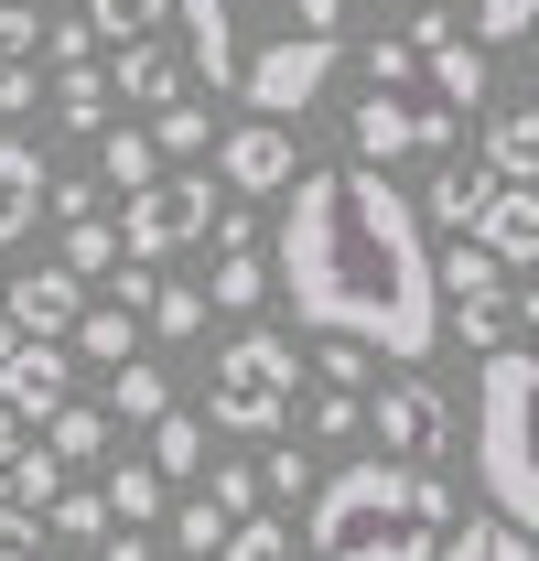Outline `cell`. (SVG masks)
Instances as JSON below:
<instances>
[{"label": "cell", "mask_w": 539, "mask_h": 561, "mask_svg": "<svg viewBox=\"0 0 539 561\" xmlns=\"http://www.w3.org/2000/svg\"><path fill=\"white\" fill-rule=\"evenodd\" d=\"M443 324H454L474 356H485V346H507V302H443Z\"/></svg>", "instance_id": "38"}, {"label": "cell", "mask_w": 539, "mask_h": 561, "mask_svg": "<svg viewBox=\"0 0 539 561\" xmlns=\"http://www.w3.org/2000/svg\"><path fill=\"white\" fill-rule=\"evenodd\" d=\"M11 432H22V421H11V400H0V443H11Z\"/></svg>", "instance_id": "49"}, {"label": "cell", "mask_w": 539, "mask_h": 561, "mask_svg": "<svg viewBox=\"0 0 539 561\" xmlns=\"http://www.w3.org/2000/svg\"><path fill=\"white\" fill-rule=\"evenodd\" d=\"M260 11H280V33H335L345 0H260Z\"/></svg>", "instance_id": "44"}, {"label": "cell", "mask_w": 539, "mask_h": 561, "mask_svg": "<svg viewBox=\"0 0 539 561\" xmlns=\"http://www.w3.org/2000/svg\"><path fill=\"white\" fill-rule=\"evenodd\" d=\"M33 108V66H0V119H22Z\"/></svg>", "instance_id": "47"}, {"label": "cell", "mask_w": 539, "mask_h": 561, "mask_svg": "<svg viewBox=\"0 0 539 561\" xmlns=\"http://www.w3.org/2000/svg\"><path fill=\"white\" fill-rule=\"evenodd\" d=\"M270 291L291 324L356 335L389 367H421L443 346V291H432V238L421 206L378 162H313L280 184V238H270Z\"/></svg>", "instance_id": "1"}, {"label": "cell", "mask_w": 539, "mask_h": 561, "mask_svg": "<svg viewBox=\"0 0 539 561\" xmlns=\"http://www.w3.org/2000/svg\"><path fill=\"white\" fill-rule=\"evenodd\" d=\"M485 195H496V173H485L474 151H443V173H432V195H421V227H454V238H465L474 216H485Z\"/></svg>", "instance_id": "14"}, {"label": "cell", "mask_w": 539, "mask_h": 561, "mask_svg": "<svg viewBox=\"0 0 539 561\" xmlns=\"http://www.w3.org/2000/svg\"><path fill=\"white\" fill-rule=\"evenodd\" d=\"M313 443H356V432H367V400H356V389H313Z\"/></svg>", "instance_id": "35"}, {"label": "cell", "mask_w": 539, "mask_h": 561, "mask_svg": "<svg viewBox=\"0 0 539 561\" xmlns=\"http://www.w3.org/2000/svg\"><path fill=\"white\" fill-rule=\"evenodd\" d=\"M66 346L87 356V367H119V356H140V313H130V302H87Z\"/></svg>", "instance_id": "20"}, {"label": "cell", "mask_w": 539, "mask_h": 561, "mask_svg": "<svg viewBox=\"0 0 539 561\" xmlns=\"http://www.w3.org/2000/svg\"><path fill=\"white\" fill-rule=\"evenodd\" d=\"M474 162H485L496 184H539V108H507V119H485Z\"/></svg>", "instance_id": "17"}, {"label": "cell", "mask_w": 539, "mask_h": 561, "mask_svg": "<svg viewBox=\"0 0 539 561\" xmlns=\"http://www.w3.org/2000/svg\"><path fill=\"white\" fill-rule=\"evenodd\" d=\"M465 238H474V249H496L507 271H529V260H539V184H496Z\"/></svg>", "instance_id": "13"}, {"label": "cell", "mask_w": 539, "mask_h": 561, "mask_svg": "<svg viewBox=\"0 0 539 561\" xmlns=\"http://www.w3.org/2000/svg\"><path fill=\"white\" fill-rule=\"evenodd\" d=\"M151 476H162V486L205 476V421L195 411H162V421H151Z\"/></svg>", "instance_id": "25"}, {"label": "cell", "mask_w": 539, "mask_h": 561, "mask_svg": "<svg viewBox=\"0 0 539 561\" xmlns=\"http://www.w3.org/2000/svg\"><path fill=\"white\" fill-rule=\"evenodd\" d=\"M108 98H119V108H140V119H151V108H173V98H184V44H173V33L119 44V55H108Z\"/></svg>", "instance_id": "12"}, {"label": "cell", "mask_w": 539, "mask_h": 561, "mask_svg": "<svg viewBox=\"0 0 539 561\" xmlns=\"http://www.w3.org/2000/svg\"><path fill=\"white\" fill-rule=\"evenodd\" d=\"M507 313L529 324V346H485L474 367V486L507 529L539 540V280Z\"/></svg>", "instance_id": "3"}, {"label": "cell", "mask_w": 539, "mask_h": 561, "mask_svg": "<svg viewBox=\"0 0 539 561\" xmlns=\"http://www.w3.org/2000/svg\"><path fill=\"white\" fill-rule=\"evenodd\" d=\"M302 173V151H291V119H238V130H216V184L238 195V206H260Z\"/></svg>", "instance_id": "8"}, {"label": "cell", "mask_w": 539, "mask_h": 561, "mask_svg": "<svg viewBox=\"0 0 539 561\" xmlns=\"http://www.w3.org/2000/svg\"><path fill=\"white\" fill-rule=\"evenodd\" d=\"M98 173H108L119 195H130V184H151V173H162V151H151V130H119V119H108V130H98Z\"/></svg>", "instance_id": "28"}, {"label": "cell", "mask_w": 539, "mask_h": 561, "mask_svg": "<svg viewBox=\"0 0 539 561\" xmlns=\"http://www.w3.org/2000/svg\"><path fill=\"white\" fill-rule=\"evenodd\" d=\"M227 529H238V518H227V507H216V496H195V507H173V551H216V540H227Z\"/></svg>", "instance_id": "37"}, {"label": "cell", "mask_w": 539, "mask_h": 561, "mask_svg": "<svg viewBox=\"0 0 539 561\" xmlns=\"http://www.w3.org/2000/svg\"><path fill=\"white\" fill-rule=\"evenodd\" d=\"M55 486H66V465H55L44 443H22V432H11V443H0V496H11V507H44Z\"/></svg>", "instance_id": "24"}, {"label": "cell", "mask_w": 539, "mask_h": 561, "mask_svg": "<svg viewBox=\"0 0 539 561\" xmlns=\"http://www.w3.org/2000/svg\"><path fill=\"white\" fill-rule=\"evenodd\" d=\"M140 324H151V335H205V291H184V280H151Z\"/></svg>", "instance_id": "34"}, {"label": "cell", "mask_w": 539, "mask_h": 561, "mask_svg": "<svg viewBox=\"0 0 539 561\" xmlns=\"http://www.w3.org/2000/svg\"><path fill=\"white\" fill-rule=\"evenodd\" d=\"M0 561H44V551H0Z\"/></svg>", "instance_id": "52"}, {"label": "cell", "mask_w": 539, "mask_h": 561, "mask_svg": "<svg viewBox=\"0 0 539 561\" xmlns=\"http://www.w3.org/2000/svg\"><path fill=\"white\" fill-rule=\"evenodd\" d=\"M410 76H421V55H410V44H389V33H378V44H367V87H400V98H410Z\"/></svg>", "instance_id": "42"}, {"label": "cell", "mask_w": 539, "mask_h": 561, "mask_svg": "<svg viewBox=\"0 0 539 561\" xmlns=\"http://www.w3.org/2000/svg\"><path fill=\"white\" fill-rule=\"evenodd\" d=\"M151 151H162V162H205V151H216V130H205V108H195V98L151 108Z\"/></svg>", "instance_id": "29"}, {"label": "cell", "mask_w": 539, "mask_h": 561, "mask_svg": "<svg viewBox=\"0 0 539 561\" xmlns=\"http://www.w3.org/2000/svg\"><path fill=\"white\" fill-rule=\"evenodd\" d=\"M302 486H313V465H302V443H280L260 465V496H302Z\"/></svg>", "instance_id": "43"}, {"label": "cell", "mask_w": 539, "mask_h": 561, "mask_svg": "<svg viewBox=\"0 0 539 561\" xmlns=\"http://www.w3.org/2000/svg\"><path fill=\"white\" fill-rule=\"evenodd\" d=\"M55 260H66L76 280H108L119 271V227H108V216H66V249H55Z\"/></svg>", "instance_id": "27"}, {"label": "cell", "mask_w": 539, "mask_h": 561, "mask_svg": "<svg viewBox=\"0 0 539 561\" xmlns=\"http://www.w3.org/2000/svg\"><path fill=\"white\" fill-rule=\"evenodd\" d=\"M421 76H432V98L465 119V108H485V55H474L465 33H443V44H421Z\"/></svg>", "instance_id": "16"}, {"label": "cell", "mask_w": 539, "mask_h": 561, "mask_svg": "<svg viewBox=\"0 0 539 561\" xmlns=\"http://www.w3.org/2000/svg\"><path fill=\"white\" fill-rule=\"evenodd\" d=\"M238 11H249V0H173V22H184V76H205L216 98L238 87V55H249V44H238Z\"/></svg>", "instance_id": "11"}, {"label": "cell", "mask_w": 539, "mask_h": 561, "mask_svg": "<svg viewBox=\"0 0 539 561\" xmlns=\"http://www.w3.org/2000/svg\"><path fill=\"white\" fill-rule=\"evenodd\" d=\"M529 108H539V98H529Z\"/></svg>", "instance_id": "53"}, {"label": "cell", "mask_w": 539, "mask_h": 561, "mask_svg": "<svg viewBox=\"0 0 539 561\" xmlns=\"http://www.w3.org/2000/svg\"><path fill=\"white\" fill-rule=\"evenodd\" d=\"M378 11H410V0H378ZM443 11H465V0H443Z\"/></svg>", "instance_id": "50"}, {"label": "cell", "mask_w": 539, "mask_h": 561, "mask_svg": "<svg viewBox=\"0 0 539 561\" xmlns=\"http://www.w3.org/2000/svg\"><path fill=\"white\" fill-rule=\"evenodd\" d=\"M44 529H55V540H108V496L98 486H55L44 496Z\"/></svg>", "instance_id": "33"}, {"label": "cell", "mask_w": 539, "mask_h": 561, "mask_svg": "<svg viewBox=\"0 0 539 561\" xmlns=\"http://www.w3.org/2000/svg\"><path fill=\"white\" fill-rule=\"evenodd\" d=\"M0 313H11V335H55V346H66L76 313H87V280H76L66 260H33L22 280H0Z\"/></svg>", "instance_id": "10"}, {"label": "cell", "mask_w": 539, "mask_h": 561, "mask_svg": "<svg viewBox=\"0 0 539 561\" xmlns=\"http://www.w3.org/2000/svg\"><path fill=\"white\" fill-rule=\"evenodd\" d=\"M313 367H324V389H367V367H378V356L356 346V335H324V356H313Z\"/></svg>", "instance_id": "40"}, {"label": "cell", "mask_w": 539, "mask_h": 561, "mask_svg": "<svg viewBox=\"0 0 539 561\" xmlns=\"http://www.w3.org/2000/svg\"><path fill=\"white\" fill-rule=\"evenodd\" d=\"M216 206H227V184H205V162H173V173H151L119 195V260H173V249H195L216 238Z\"/></svg>", "instance_id": "5"}, {"label": "cell", "mask_w": 539, "mask_h": 561, "mask_svg": "<svg viewBox=\"0 0 539 561\" xmlns=\"http://www.w3.org/2000/svg\"><path fill=\"white\" fill-rule=\"evenodd\" d=\"M432 561H539V540H529V529H507V518L485 507V518H454Z\"/></svg>", "instance_id": "19"}, {"label": "cell", "mask_w": 539, "mask_h": 561, "mask_svg": "<svg viewBox=\"0 0 539 561\" xmlns=\"http://www.w3.org/2000/svg\"><path fill=\"white\" fill-rule=\"evenodd\" d=\"M0 551H44V507H11L0 496Z\"/></svg>", "instance_id": "45"}, {"label": "cell", "mask_w": 539, "mask_h": 561, "mask_svg": "<svg viewBox=\"0 0 539 561\" xmlns=\"http://www.w3.org/2000/svg\"><path fill=\"white\" fill-rule=\"evenodd\" d=\"M0 356H11V313H0Z\"/></svg>", "instance_id": "51"}, {"label": "cell", "mask_w": 539, "mask_h": 561, "mask_svg": "<svg viewBox=\"0 0 539 561\" xmlns=\"http://www.w3.org/2000/svg\"><path fill=\"white\" fill-rule=\"evenodd\" d=\"M98 561H151V529H108V551Z\"/></svg>", "instance_id": "48"}, {"label": "cell", "mask_w": 539, "mask_h": 561, "mask_svg": "<svg viewBox=\"0 0 539 561\" xmlns=\"http://www.w3.org/2000/svg\"><path fill=\"white\" fill-rule=\"evenodd\" d=\"M44 454H55V465H98V454H108V411H98V400H66V411L44 421Z\"/></svg>", "instance_id": "26"}, {"label": "cell", "mask_w": 539, "mask_h": 561, "mask_svg": "<svg viewBox=\"0 0 539 561\" xmlns=\"http://www.w3.org/2000/svg\"><path fill=\"white\" fill-rule=\"evenodd\" d=\"M260 302H270V260H260V249H216L205 313H260Z\"/></svg>", "instance_id": "21"}, {"label": "cell", "mask_w": 539, "mask_h": 561, "mask_svg": "<svg viewBox=\"0 0 539 561\" xmlns=\"http://www.w3.org/2000/svg\"><path fill=\"white\" fill-rule=\"evenodd\" d=\"M335 66H345L335 33H270V44L238 55V87H227V98H238L249 119H302V108L335 87Z\"/></svg>", "instance_id": "6"}, {"label": "cell", "mask_w": 539, "mask_h": 561, "mask_svg": "<svg viewBox=\"0 0 539 561\" xmlns=\"http://www.w3.org/2000/svg\"><path fill=\"white\" fill-rule=\"evenodd\" d=\"M0 400H11V421H55L76 400V346H55V335H11V356H0Z\"/></svg>", "instance_id": "9"}, {"label": "cell", "mask_w": 539, "mask_h": 561, "mask_svg": "<svg viewBox=\"0 0 539 561\" xmlns=\"http://www.w3.org/2000/svg\"><path fill=\"white\" fill-rule=\"evenodd\" d=\"M33 44H44L55 66H98V33H87V11H66V22H44Z\"/></svg>", "instance_id": "39"}, {"label": "cell", "mask_w": 539, "mask_h": 561, "mask_svg": "<svg viewBox=\"0 0 539 561\" xmlns=\"http://www.w3.org/2000/svg\"><path fill=\"white\" fill-rule=\"evenodd\" d=\"M98 496H108V529H151V518H162V476H151V465H119Z\"/></svg>", "instance_id": "30"}, {"label": "cell", "mask_w": 539, "mask_h": 561, "mask_svg": "<svg viewBox=\"0 0 539 561\" xmlns=\"http://www.w3.org/2000/svg\"><path fill=\"white\" fill-rule=\"evenodd\" d=\"M291 400H302V346L270 335V324H249L205 378V421L216 432H291Z\"/></svg>", "instance_id": "4"}, {"label": "cell", "mask_w": 539, "mask_h": 561, "mask_svg": "<svg viewBox=\"0 0 539 561\" xmlns=\"http://www.w3.org/2000/svg\"><path fill=\"white\" fill-rule=\"evenodd\" d=\"M454 529V486L400 454H356L313 476V561H432Z\"/></svg>", "instance_id": "2"}, {"label": "cell", "mask_w": 539, "mask_h": 561, "mask_svg": "<svg viewBox=\"0 0 539 561\" xmlns=\"http://www.w3.org/2000/svg\"><path fill=\"white\" fill-rule=\"evenodd\" d=\"M44 184H55V173H44V140L0 130V249H11V238L33 227V206H44Z\"/></svg>", "instance_id": "15"}, {"label": "cell", "mask_w": 539, "mask_h": 561, "mask_svg": "<svg viewBox=\"0 0 539 561\" xmlns=\"http://www.w3.org/2000/svg\"><path fill=\"white\" fill-rule=\"evenodd\" d=\"M173 22V0H87V33L98 44H140V33H162Z\"/></svg>", "instance_id": "32"}, {"label": "cell", "mask_w": 539, "mask_h": 561, "mask_svg": "<svg viewBox=\"0 0 539 561\" xmlns=\"http://www.w3.org/2000/svg\"><path fill=\"white\" fill-rule=\"evenodd\" d=\"M539 0H474V44H529Z\"/></svg>", "instance_id": "36"}, {"label": "cell", "mask_w": 539, "mask_h": 561, "mask_svg": "<svg viewBox=\"0 0 539 561\" xmlns=\"http://www.w3.org/2000/svg\"><path fill=\"white\" fill-rule=\"evenodd\" d=\"M205 496H216L227 518H249V507H260V465H216V476H205Z\"/></svg>", "instance_id": "41"}, {"label": "cell", "mask_w": 539, "mask_h": 561, "mask_svg": "<svg viewBox=\"0 0 539 561\" xmlns=\"http://www.w3.org/2000/svg\"><path fill=\"white\" fill-rule=\"evenodd\" d=\"M33 55V0H0V66Z\"/></svg>", "instance_id": "46"}, {"label": "cell", "mask_w": 539, "mask_h": 561, "mask_svg": "<svg viewBox=\"0 0 539 561\" xmlns=\"http://www.w3.org/2000/svg\"><path fill=\"white\" fill-rule=\"evenodd\" d=\"M55 119H66V130H108V119H119L108 66H55Z\"/></svg>", "instance_id": "22"}, {"label": "cell", "mask_w": 539, "mask_h": 561, "mask_svg": "<svg viewBox=\"0 0 539 561\" xmlns=\"http://www.w3.org/2000/svg\"><path fill=\"white\" fill-rule=\"evenodd\" d=\"M432 291H443V302H507V260L474 249V238H454V249L432 260Z\"/></svg>", "instance_id": "18"}, {"label": "cell", "mask_w": 539, "mask_h": 561, "mask_svg": "<svg viewBox=\"0 0 539 561\" xmlns=\"http://www.w3.org/2000/svg\"><path fill=\"white\" fill-rule=\"evenodd\" d=\"M162 411H173V378L151 356H119L108 367V421H162Z\"/></svg>", "instance_id": "23"}, {"label": "cell", "mask_w": 539, "mask_h": 561, "mask_svg": "<svg viewBox=\"0 0 539 561\" xmlns=\"http://www.w3.org/2000/svg\"><path fill=\"white\" fill-rule=\"evenodd\" d=\"M367 421H378V454H400V465H443V443H454V400H443L421 367H410V378H389Z\"/></svg>", "instance_id": "7"}, {"label": "cell", "mask_w": 539, "mask_h": 561, "mask_svg": "<svg viewBox=\"0 0 539 561\" xmlns=\"http://www.w3.org/2000/svg\"><path fill=\"white\" fill-rule=\"evenodd\" d=\"M205 561H291V518H270V507H249V518H238V529H227V540H216Z\"/></svg>", "instance_id": "31"}]
</instances>
